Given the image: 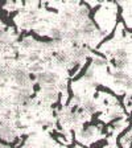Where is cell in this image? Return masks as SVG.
Listing matches in <instances>:
<instances>
[{"mask_svg":"<svg viewBox=\"0 0 132 148\" xmlns=\"http://www.w3.org/2000/svg\"><path fill=\"white\" fill-rule=\"evenodd\" d=\"M11 78L17 83L20 89H31V77L28 73L21 68H13L11 69Z\"/></svg>","mask_w":132,"mask_h":148,"instance_id":"cell-1","label":"cell"},{"mask_svg":"<svg viewBox=\"0 0 132 148\" xmlns=\"http://www.w3.org/2000/svg\"><path fill=\"white\" fill-rule=\"evenodd\" d=\"M34 79L40 83L41 87L54 86L58 82V75L55 73H53V71H40V73H37Z\"/></svg>","mask_w":132,"mask_h":148,"instance_id":"cell-2","label":"cell"},{"mask_svg":"<svg viewBox=\"0 0 132 148\" xmlns=\"http://www.w3.org/2000/svg\"><path fill=\"white\" fill-rule=\"evenodd\" d=\"M0 138L3 139V140H7V142H13V140L16 139L15 130L9 126L7 122L0 127Z\"/></svg>","mask_w":132,"mask_h":148,"instance_id":"cell-3","label":"cell"},{"mask_svg":"<svg viewBox=\"0 0 132 148\" xmlns=\"http://www.w3.org/2000/svg\"><path fill=\"white\" fill-rule=\"evenodd\" d=\"M41 95L48 102H54L55 99H57V97H58V90L55 89L54 86L41 87Z\"/></svg>","mask_w":132,"mask_h":148,"instance_id":"cell-4","label":"cell"},{"mask_svg":"<svg viewBox=\"0 0 132 148\" xmlns=\"http://www.w3.org/2000/svg\"><path fill=\"white\" fill-rule=\"evenodd\" d=\"M49 36L52 37L54 41H61L65 38V33L60 29L58 27H52L49 29Z\"/></svg>","mask_w":132,"mask_h":148,"instance_id":"cell-5","label":"cell"},{"mask_svg":"<svg viewBox=\"0 0 132 148\" xmlns=\"http://www.w3.org/2000/svg\"><path fill=\"white\" fill-rule=\"evenodd\" d=\"M102 65H105V60L99 58V57H94L91 61V66L90 68L95 69V68H99V66H102Z\"/></svg>","mask_w":132,"mask_h":148,"instance_id":"cell-6","label":"cell"},{"mask_svg":"<svg viewBox=\"0 0 132 148\" xmlns=\"http://www.w3.org/2000/svg\"><path fill=\"white\" fill-rule=\"evenodd\" d=\"M28 61L32 62V64H37V61H40V54L36 52L29 53V54H28Z\"/></svg>","mask_w":132,"mask_h":148,"instance_id":"cell-7","label":"cell"},{"mask_svg":"<svg viewBox=\"0 0 132 148\" xmlns=\"http://www.w3.org/2000/svg\"><path fill=\"white\" fill-rule=\"evenodd\" d=\"M28 69H29V71L31 73H40L41 71V65L38 64H32L28 66Z\"/></svg>","mask_w":132,"mask_h":148,"instance_id":"cell-8","label":"cell"},{"mask_svg":"<svg viewBox=\"0 0 132 148\" xmlns=\"http://www.w3.org/2000/svg\"><path fill=\"white\" fill-rule=\"evenodd\" d=\"M0 148H11V147H9V145H5V144H1V143H0Z\"/></svg>","mask_w":132,"mask_h":148,"instance_id":"cell-9","label":"cell"}]
</instances>
